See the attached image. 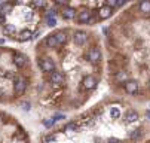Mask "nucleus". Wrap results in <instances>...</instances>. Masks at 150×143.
Wrapping results in <instances>:
<instances>
[{
  "instance_id": "20e7f679",
  "label": "nucleus",
  "mask_w": 150,
  "mask_h": 143,
  "mask_svg": "<svg viewBox=\"0 0 150 143\" xmlns=\"http://www.w3.org/2000/svg\"><path fill=\"white\" fill-rule=\"evenodd\" d=\"M49 0H8L0 8V30L13 42H30L45 28Z\"/></svg>"
},
{
  "instance_id": "f257e3e1",
  "label": "nucleus",
  "mask_w": 150,
  "mask_h": 143,
  "mask_svg": "<svg viewBox=\"0 0 150 143\" xmlns=\"http://www.w3.org/2000/svg\"><path fill=\"white\" fill-rule=\"evenodd\" d=\"M37 82L33 90L39 109L70 113L83 109L105 76V52L92 27H54L34 46Z\"/></svg>"
},
{
  "instance_id": "423d86ee",
  "label": "nucleus",
  "mask_w": 150,
  "mask_h": 143,
  "mask_svg": "<svg viewBox=\"0 0 150 143\" xmlns=\"http://www.w3.org/2000/svg\"><path fill=\"white\" fill-rule=\"evenodd\" d=\"M0 33H2V30H0Z\"/></svg>"
},
{
  "instance_id": "f03ea898",
  "label": "nucleus",
  "mask_w": 150,
  "mask_h": 143,
  "mask_svg": "<svg viewBox=\"0 0 150 143\" xmlns=\"http://www.w3.org/2000/svg\"><path fill=\"white\" fill-rule=\"evenodd\" d=\"M138 105L115 94L54 127L39 143H143L149 134L147 118Z\"/></svg>"
},
{
  "instance_id": "7ed1b4c3",
  "label": "nucleus",
  "mask_w": 150,
  "mask_h": 143,
  "mask_svg": "<svg viewBox=\"0 0 150 143\" xmlns=\"http://www.w3.org/2000/svg\"><path fill=\"white\" fill-rule=\"evenodd\" d=\"M36 82L37 72L30 55L19 48L0 46V106L27 100Z\"/></svg>"
},
{
  "instance_id": "39448f33",
  "label": "nucleus",
  "mask_w": 150,
  "mask_h": 143,
  "mask_svg": "<svg viewBox=\"0 0 150 143\" xmlns=\"http://www.w3.org/2000/svg\"><path fill=\"white\" fill-rule=\"evenodd\" d=\"M0 143H31V136L15 115L0 109Z\"/></svg>"
}]
</instances>
